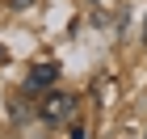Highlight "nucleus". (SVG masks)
I'll list each match as a JSON object with an SVG mask.
<instances>
[{"mask_svg": "<svg viewBox=\"0 0 147 139\" xmlns=\"http://www.w3.org/2000/svg\"><path fill=\"white\" fill-rule=\"evenodd\" d=\"M30 4H38V0H9V9H30Z\"/></svg>", "mask_w": 147, "mask_h": 139, "instance_id": "obj_3", "label": "nucleus"}, {"mask_svg": "<svg viewBox=\"0 0 147 139\" xmlns=\"http://www.w3.org/2000/svg\"><path fill=\"white\" fill-rule=\"evenodd\" d=\"M143 38H147V17H143Z\"/></svg>", "mask_w": 147, "mask_h": 139, "instance_id": "obj_4", "label": "nucleus"}, {"mask_svg": "<svg viewBox=\"0 0 147 139\" xmlns=\"http://www.w3.org/2000/svg\"><path fill=\"white\" fill-rule=\"evenodd\" d=\"M71 114H76V97H71V93L51 89L42 97V118H46V122H67Z\"/></svg>", "mask_w": 147, "mask_h": 139, "instance_id": "obj_1", "label": "nucleus"}, {"mask_svg": "<svg viewBox=\"0 0 147 139\" xmlns=\"http://www.w3.org/2000/svg\"><path fill=\"white\" fill-rule=\"evenodd\" d=\"M55 80H59V63H34L25 72V89L30 93H51Z\"/></svg>", "mask_w": 147, "mask_h": 139, "instance_id": "obj_2", "label": "nucleus"}]
</instances>
